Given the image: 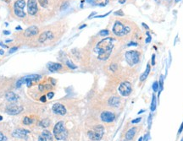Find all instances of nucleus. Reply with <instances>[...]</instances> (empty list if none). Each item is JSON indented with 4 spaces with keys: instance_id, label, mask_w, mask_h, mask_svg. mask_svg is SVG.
<instances>
[{
    "instance_id": "1",
    "label": "nucleus",
    "mask_w": 183,
    "mask_h": 141,
    "mask_svg": "<svg viewBox=\"0 0 183 141\" xmlns=\"http://www.w3.org/2000/svg\"><path fill=\"white\" fill-rule=\"evenodd\" d=\"M114 40L111 37H107L97 44L95 52L97 53V58L100 60H107L110 56L114 48Z\"/></svg>"
},
{
    "instance_id": "2",
    "label": "nucleus",
    "mask_w": 183,
    "mask_h": 141,
    "mask_svg": "<svg viewBox=\"0 0 183 141\" xmlns=\"http://www.w3.org/2000/svg\"><path fill=\"white\" fill-rule=\"evenodd\" d=\"M54 135L55 139L58 140H65L67 138V130L65 128L64 122L60 121L56 123V125L54 128Z\"/></svg>"
},
{
    "instance_id": "3",
    "label": "nucleus",
    "mask_w": 183,
    "mask_h": 141,
    "mask_svg": "<svg viewBox=\"0 0 183 141\" xmlns=\"http://www.w3.org/2000/svg\"><path fill=\"white\" fill-rule=\"evenodd\" d=\"M130 31H131V28L122 24L120 21H116L114 23V27H113V32L114 35H118V36H123V35L130 33Z\"/></svg>"
},
{
    "instance_id": "4",
    "label": "nucleus",
    "mask_w": 183,
    "mask_h": 141,
    "mask_svg": "<svg viewBox=\"0 0 183 141\" xmlns=\"http://www.w3.org/2000/svg\"><path fill=\"white\" fill-rule=\"evenodd\" d=\"M41 80V75L38 74H31V75H27V76L22 77L21 80H19L16 82V87H20L22 85L26 84V86L30 87L32 86V82L33 81H38Z\"/></svg>"
},
{
    "instance_id": "5",
    "label": "nucleus",
    "mask_w": 183,
    "mask_h": 141,
    "mask_svg": "<svg viewBox=\"0 0 183 141\" xmlns=\"http://www.w3.org/2000/svg\"><path fill=\"white\" fill-rule=\"evenodd\" d=\"M125 60L130 66H134L140 60V53L136 51H128L125 52Z\"/></svg>"
},
{
    "instance_id": "6",
    "label": "nucleus",
    "mask_w": 183,
    "mask_h": 141,
    "mask_svg": "<svg viewBox=\"0 0 183 141\" xmlns=\"http://www.w3.org/2000/svg\"><path fill=\"white\" fill-rule=\"evenodd\" d=\"M26 6L25 0H16L14 4V12L15 15L19 18L26 17V12L24 11V7Z\"/></svg>"
},
{
    "instance_id": "7",
    "label": "nucleus",
    "mask_w": 183,
    "mask_h": 141,
    "mask_svg": "<svg viewBox=\"0 0 183 141\" xmlns=\"http://www.w3.org/2000/svg\"><path fill=\"white\" fill-rule=\"evenodd\" d=\"M104 128L101 125H97L92 130L88 132V137L92 140H100L103 135Z\"/></svg>"
},
{
    "instance_id": "8",
    "label": "nucleus",
    "mask_w": 183,
    "mask_h": 141,
    "mask_svg": "<svg viewBox=\"0 0 183 141\" xmlns=\"http://www.w3.org/2000/svg\"><path fill=\"white\" fill-rule=\"evenodd\" d=\"M119 91H120V95L123 96H128L131 93V83L127 81L122 82L120 86H119Z\"/></svg>"
},
{
    "instance_id": "9",
    "label": "nucleus",
    "mask_w": 183,
    "mask_h": 141,
    "mask_svg": "<svg viewBox=\"0 0 183 141\" xmlns=\"http://www.w3.org/2000/svg\"><path fill=\"white\" fill-rule=\"evenodd\" d=\"M27 11L31 15H35L38 13V9L37 0H28L27 1Z\"/></svg>"
},
{
    "instance_id": "10",
    "label": "nucleus",
    "mask_w": 183,
    "mask_h": 141,
    "mask_svg": "<svg viewBox=\"0 0 183 141\" xmlns=\"http://www.w3.org/2000/svg\"><path fill=\"white\" fill-rule=\"evenodd\" d=\"M23 111V107L21 106H17V105H10L6 107L5 111L10 115H16V114L21 113Z\"/></svg>"
},
{
    "instance_id": "11",
    "label": "nucleus",
    "mask_w": 183,
    "mask_h": 141,
    "mask_svg": "<svg viewBox=\"0 0 183 141\" xmlns=\"http://www.w3.org/2000/svg\"><path fill=\"white\" fill-rule=\"evenodd\" d=\"M115 116L113 113L112 111H104L101 113V119L102 121L105 122V123H111L114 120Z\"/></svg>"
},
{
    "instance_id": "12",
    "label": "nucleus",
    "mask_w": 183,
    "mask_h": 141,
    "mask_svg": "<svg viewBox=\"0 0 183 141\" xmlns=\"http://www.w3.org/2000/svg\"><path fill=\"white\" fill-rule=\"evenodd\" d=\"M52 110L55 114H59V115H65L66 113V108L65 106L60 103H55L53 106Z\"/></svg>"
},
{
    "instance_id": "13",
    "label": "nucleus",
    "mask_w": 183,
    "mask_h": 141,
    "mask_svg": "<svg viewBox=\"0 0 183 141\" xmlns=\"http://www.w3.org/2000/svg\"><path fill=\"white\" fill-rule=\"evenodd\" d=\"M53 38H54V34H53L50 30H47V31L43 32V33L40 35L38 41H39L40 43H43L46 41H48V40H51L53 39Z\"/></svg>"
},
{
    "instance_id": "14",
    "label": "nucleus",
    "mask_w": 183,
    "mask_h": 141,
    "mask_svg": "<svg viewBox=\"0 0 183 141\" xmlns=\"http://www.w3.org/2000/svg\"><path fill=\"white\" fill-rule=\"evenodd\" d=\"M39 30H38V28L35 25H32V26H30L25 30L24 32V35L26 37H32L33 35H36L38 33Z\"/></svg>"
},
{
    "instance_id": "15",
    "label": "nucleus",
    "mask_w": 183,
    "mask_h": 141,
    "mask_svg": "<svg viewBox=\"0 0 183 141\" xmlns=\"http://www.w3.org/2000/svg\"><path fill=\"white\" fill-rule=\"evenodd\" d=\"M29 134L28 130L26 129H22V128H20V129H15L13 133H12V135L15 138H20V139H23V138H26V135Z\"/></svg>"
},
{
    "instance_id": "16",
    "label": "nucleus",
    "mask_w": 183,
    "mask_h": 141,
    "mask_svg": "<svg viewBox=\"0 0 183 141\" xmlns=\"http://www.w3.org/2000/svg\"><path fill=\"white\" fill-rule=\"evenodd\" d=\"M38 141H53V134L48 130H44L40 134Z\"/></svg>"
},
{
    "instance_id": "17",
    "label": "nucleus",
    "mask_w": 183,
    "mask_h": 141,
    "mask_svg": "<svg viewBox=\"0 0 183 141\" xmlns=\"http://www.w3.org/2000/svg\"><path fill=\"white\" fill-rule=\"evenodd\" d=\"M47 67L51 72H56V71L60 70L62 69V64L58 63H48Z\"/></svg>"
},
{
    "instance_id": "18",
    "label": "nucleus",
    "mask_w": 183,
    "mask_h": 141,
    "mask_svg": "<svg viewBox=\"0 0 183 141\" xmlns=\"http://www.w3.org/2000/svg\"><path fill=\"white\" fill-rule=\"evenodd\" d=\"M136 132V128L133 127V128H130V129L127 131L126 134H125V139H126L127 140H131V139L134 138Z\"/></svg>"
},
{
    "instance_id": "19",
    "label": "nucleus",
    "mask_w": 183,
    "mask_h": 141,
    "mask_svg": "<svg viewBox=\"0 0 183 141\" xmlns=\"http://www.w3.org/2000/svg\"><path fill=\"white\" fill-rule=\"evenodd\" d=\"M6 99H7L9 101H16L18 99H19V96L16 95V94H15L14 92H8L6 93Z\"/></svg>"
},
{
    "instance_id": "20",
    "label": "nucleus",
    "mask_w": 183,
    "mask_h": 141,
    "mask_svg": "<svg viewBox=\"0 0 183 141\" xmlns=\"http://www.w3.org/2000/svg\"><path fill=\"white\" fill-rule=\"evenodd\" d=\"M150 71H151V67H150L149 63H148V64H147V68H146V70L144 71V73L142 74V75H141V77H140V80H141V81H143V80H145L146 79L148 78V74H149Z\"/></svg>"
},
{
    "instance_id": "21",
    "label": "nucleus",
    "mask_w": 183,
    "mask_h": 141,
    "mask_svg": "<svg viewBox=\"0 0 183 141\" xmlns=\"http://www.w3.org/2000/svg\"><path fill=\"white\" fill-rule=\"evenodd\" d=\"M108 104L111 106H118L119 104H120V99L116 96L111 97V98L108 100Z\"/></svg>"
},
{
    "instance_id": "22",
    "label": "nucleus",
    "mask_w": 183,
    "mask_h": 141,
    "mask_svg": "<svg viewBox=\"0 0 183 141\" xmlns=\"http://www.w3.org/2000/svg\"><path fill=\"white\" fill-rule=\"evenodd\" d=\"M108 2H109V0H94L93 4H95L96 5L103 7V6H106L108 4Z\"/></svg>"
},
{
    "instance_id": "23",
    "label": "nucleus",
    "mask_w": 183,
    "mask_h": 141,
    "mask_svg": "<svg viewBox=\"0 0 183 141\" xmlns=\"http://www.w3.org/2000/svg\"><path fill=\"white\" fill-rule=\"evenodd\" d=\"M156 106H157V104H156V97H155L154 95H153V99H152V102H151V106H150V109H151L152 111H155V109H156Z\"/></svg>"
},
{
    "instance_id": "24",
    "label": "nucleus",
    "mask_w": 183,
    "mask_h": 141,
    "mask_svg": "<svg viewBox=\"0 0 183 141\" xmlns=\"http://www.w3.org/2000/svg\"><path fill=\"white\" fill-rule=\"evenodd\" d=\"M52 89V86L48 85V84H46V85H40L39 86V90L41 91H44V90H51Z\"/></svg>"
},
{
    "instance_id": "25",
    "label": "nucleus",
    "mask_w": 183,
    "mask_h": 141,
    "mask_svg": "<svg viewBox=\"0 0 183 141\" xmlns=\"http://www.w3.org/2000/svg\"><path fill=\"white\" fill-rule=\"evenodd\" d=\"M32 122H33V121H32V119H31L30 117H25L24 118H23V123L26 124V125L31 124V123H32Z\"/></svg>"
},
{
    "instance_id": "26",
    "label": "nucleus",
    "mask_w": 183,
    "mask_h": 141,
    "mask_svg": "<svg viewBox=\"0 0 183 141\" xmlns=\"http://www.w3.org/2000/svg\"><path fill=\"white\" fill-rule=\"evenodd\" d=\"M39 2V4L43 8H46L48 6V0H38Z\"/></svg>"
},
{
    "instance_id": "27",
    "label": "nucleus",
    "mask_w": 183,
    "mask_h": 141,
    "mask_svg": "<svg viewBox=\"0 0 183 141\" xmlns=\"http://www.w3.org/2000/svg\"><path fill=\"white\" fill-rule=\"evenodd\" d=\"M159 82L158 81H155L154 83L153 84V90L154 92H157L159 91Z\"/></svg>"
},
{
    "instance_id": "28",
    "label": "nucleus",
    "mask_w": 183,
    "mask_h": 141,
    "mask_svg": "<svg viewBox=\"0 0 183 141\" xmlns=\"http://www.w3.org/2000/svg\"><path fill=\"white\" fill-rule=\"evenodd\" d=\"M163 85H164V81H163V75L160 76V80H159V93L163 91Z\"/></svg>"
},
{
    "instance_id": "29",
    "label": "nucleus",
    "mask_w": 183,
    "mask_h": 141,
    "mask_svg": "<svg viewBox=\"0 0 183 141\" xmlns=\"http://www.w3.org/2000/svg\"><path fill=\"white\" fill-rule=\"evenodd\" d=\"M66 65H67L68 67H69L70 69H76V66L73 64V63H71L70 61H67V62H66Z\"/></svg>"
},
{
    "instance_id": "30",
    "label": "nucleus",
    "mask_w": 183,
    "mask_h": 141,
    "mask_svg": "<svg viewBox=\"0 0 183 141\" xmlns=\"http://www.w3.org/2000/svg\"><path fill=\"white\" fill-rule=\"evenodd\" d=\"M49 121L48 120V119H44V120H43L41 122V124H42V126L43 127H48V126H49Z\"/></svg>"
},
{
    "instance_id": "31",
    "label": "nucleus",
    "mask_w": 183,
    "mask_h": 141,
    "mask_svg": "<svg viewBox=\"0 0 183 141\" xmlns=\"http://www.w3.org/2000/svg\"><path fill=\"white\" fill-rule=\"evenodd\" d=\"M100 35H102V36H107V35L109 34V32H108V30H103L100 31Z\"/></svg>"
},
{
    "instance_id": "32",
    "label": "nucleus",
    "mask_w": 183,
    "mask_h": 141,
    "mask_svg": "<svg viewBox=\"0 0 183 141\" xmlns=\"http://www.w3.org/2000/svg\"><path fill=\"white\" fill-rule=\"evenodd\" d=\"M69 5H70V4H69V3H68V2L64 3V4H62L61 8H60V9H61V10H65V9H66L68 7H69Z\"/></svg>"
},
{
    "instance_id": "33",
    "label": "nucleus",
    "mask_w": 183,
    "mask_h": 141,
    "mask_svg": "<svg viewBox=\"0 0 183 141\" xmlns=\"http://www.w3.org/2000/svg\"><path fill=\"white\" fill-rule=\"evenodd\" d=\"M114 15H120V16H123L124 13H123V11H122V10H119V11L114 12Z\"/></svg>"
},
{
    "instance_id": "34",
    "label": "nucleus",
    "mask_w": 183,
    "mask_h": 141,
    "mask_svg": "<svg viewBox=\"0 0 183 141\" xmlns=\"http://www.w3.org/2000/svg\"><path fill=\"white\" fill-rule=\"evenodd\" d=\"M110 69H111V70L112 71H115L116 69H117V65H116L115 63H113V64H111Z\"/></svg>"
},
{
    "instance_id": "35",
    "label": "nucleus",
    "mask_w": 183,
    "mask_h": 141,
    "mask_svg": "<svg viewBox=\"0 0 183 141\" xmlns=\"http://www.w3.org/2000/svg\"><path fill=\"white\" fill-rule=\"evenodd\" d=\"M54 92H48V95H47V97L48 99H52L53 97H54Z\"/></svg>"
},
{
    "instance_id": "36",
    "label": "nucleus",
    "mask_w": 183,
    "mask_h": 141,
    "mask_svg": "<svg viewBox=\"0 0 183 141\" xmlns=\"http://www.w3.org/2000/svg\"><path fill=\"white\" fill-rule=\"evenodd\" d=\"M5 139H6V137L2 134V133L0 132V141H4V140H5Z\"/></svg>"
},
{
    "instance_id": "37",
    "label": "nucleus",
    "mask_w": 183,
    "mask_h": 141,
    "mask_svg": "<svg viewBox=\"0 0 183 141\" xmlns=\"http://www.w3.org/2000/svg\"><path fill=\"white\" fill-rule=\"evenodd\" d=\"M152 65H155V54L152 55V62H151Z\"/></svg>"
},
{
    "instance_id": "38",
    "label": "nucleus",
    "mask_w": 183,
    "mask_h": 141,
    "mask_svg": "<svg viewBox=\"0 0 183 141\" xmlns=\"http://www.w3.org/2000/svg\"><path fill=\"white\" fill-rule=\"evenodd\" d=\"M140 121H141V117H138V118L134 119V120L131 121V123H139Z\"/></svg>"
},
{
    "instance_id": "39",
    "label": "nucleus",
    "mask_w": 183,
    "mask_h": 141,
    "mask_svg": "<svg viewBox=\"0 0 183 141\" xmlns=\"http://www.w3.org/2000/svg\"><path fill=\"white\" fill-rule=\"evenodd\" d=\"M17 49H18V47H17V46H15V47H13V48H11V49H10V53H13V52H15V51L17 50Z\"/></svg>"
},
{
    "instance_id": "40",
    "label": "nucleus",
    "mask_w": 183,
    "mask_h": 141,
    "mask_svg": "<svg viewBox=\"0 0 183 141\" xmlns=\"http://www.w3.org/2000/svg\"><path fill=\"white\" fill-rule=\"evenodd\" d=\"M109 14H110V12H108V13L105 14V15H98V16H95V18H103V17H105V16H107V15H108Z\"/></svg>"
},
{
    "instance_id": "41",
    "label": "nucleus",
    "mask_w": 183,
    "mask_h": 141,
    "mask_svg": "<svg viewBox=\"0 0 183 141\" xmlns=\"http://www.w3.org/2000/svg\"><path fill=\"white\" fill-rule=\"evenodd\" d=\"M151 41H152V37H151V35H150V36H148V38L146 39V43H149Z\"/></svg>"
},
{
    "instance_id": "42",
    "label": "nucleus",
    "mask_w": 183,
    "mask_h": 141,
    "mask_svg": "<svg viewBox=\"0 0 183 141\" xmlns=\"http://www.w3.org/2000/svg\"><path fill=\"white\" fill-rule=\"evenodd\" d=\"M40 101H43V102H45V101H46V96H42L41 98H40Z\"/></svg>"
},
{
    "instance_id": "43",
    "label": "nucleus",
    "mask_w": 183,
    "mask_h": 141,
    "mask_svg": "<svg viewBox=\"0 0 183 141\" xmlns=\"http://www.w3.org/2000/svg\"><path fill=\"white\" fill-rule=\"evenodd\" d=\"M182 129H183V123H181V128H180L179 131H178V134H181V131H182Z\"/></svg>"
},
{
    "instance_id": "44",
    "label": "nucleus",
    "mask_w": 183,
    "mask_h": 141,
    "mask_svg": "<svg viewBox=\"0 0 183 141\" xmlns=\"http://www.w3.org/2000/svg\"><path fill=\"white\" fill-rule=\"evenodd\" d=\"M128 46H137V44H136V43H135V42H130L129 43V44H128Z\"/></svg>"
},
{
    "instance_id": "45",
    "label": "nucleus",
    "mask_w": 183,
    "mask_h": 141,
    "mask_svg": "<svg viewBox=\"0 0 183 141\" xmlns=\"http://www.w3.org/2000/svg\"><path fill=\"white\" fill-rule=\"evenodd\" d=\"M125 1H126V0H119V3H120V4H123L125 3Z\"/></svg>"
},
{
    "instance_id": "46",
    "label": "nucleus",
    "mask_w": 183,
    "mask_h": 141,
    "mask_svg": "<svg viewBox=\"0 0 183 141\" xmlns=\"http://www.w3.org/2000/svg\"><path fill=\"white\" fill-rule=\"evenodd\" d=\"M142 26H143V27H145L146 29H147V30H148V26L147 25H146L145 23H142Z\"/></svg>"
},
{
    "instance_id": "47",
    "label": "nucleus",
    "mask_w": 183,
    "mask_h": 141,
    "mask_svg": "<svg viewBox=\"0 0 183 141\" xmlns=\"http://www.w3.org/2000/svg\"><path fill=\"white\" fill-rule=\"evenodd\" d=\"M86 2L89 3V4H93V1L94 0H86Z\"/></svg>"
},
{
    "instance_id": "48",
    "label": "nucleus",
    "mask_w": 183,
    "mask_h": 141,
    "mask_svg": "<svg viewBox=\"0 0 183 141\" xmlns=\"http://www.w3.org/2000/svg\"><path fill=\"white\" fill-rule=\"evenodd\" d=\"M4 35H10V31H6V30H4Z\"/></svg>"
},
{
    "instance_id": "49",
    "label": "nucleus",
    "mask_w": 183,
    "mask_h": 141,
    "mask_svg": "<svg viewBox=\"0 0 183 141\" xmlns=\"http://www.w3.org/2000/svg\"><path fill=\"white\" fill-rule=\"evenodd\" d=\"M3 1H4V2H5L6 4H10L11 0H3Z\"/></svg>"
},
{
    "instance_id": "50",
    "label": "nucleus",
    "mask_w": 183,
    "mask_h": 141,
    "mask_svg": "<svg viewBox=\"0 0 183 141\" xmlns=\"http://www.w3.org/2000/svg\"><path fill=\"white\" fill-rule=\"evenodd\" d=\"M4 51H3V50H1V49H0V55H3V54H4Z\"/></svg>"
},
{
    "instance_id": "51",
    "label": "nucleus",
    "mask_w": 183,
    "mask_h": 141,
    "mask_svg": "<svg viewBox=\"0 0 183 141\" xmlns=\"http://www.w3.org/2000/svg\"><path fill=\"white\" fill-rule=\"evenodd\" d=\"M0 46H4V47H5V48H6V47H7V46H4V44H3V43H2V42H0Z\"/></svg>"
},
{
    "instance_id": "52",
    "label": "nucleus",
    "mask_w": 183,
    "mask_h": 141,
    "mask_svg": "<svg viewBox=\"0 0 183 141\" xmlns=\"http://www.w3.org/2000/svg\"><path fill=\"white\" fill-rule=\"evenodd\" d=\"M16 30H21V26H17Z\"/></svg>"
},
{
    "instance_id": "53",
    "label": "nucleus",
    "mask_w": 183,
    "mask_h": 141,
    "mask_svg": "<svg viewBox=\"0 0 183 141\" xmlns=\"http://www.w3.org/2000/svg\"><path fill=\"white\" fill-rule=\"evenodd\" d=\"M85 26H86V25H81V27H80V29H82V28H84Z\"/></svg>"
},
{
    "instance_id": "54",
    "label": "nucleus",
    "mask_w": 183,
    "mask_h": 141,
    "mask_svg": "<svg viewBox=\"0 0 183 141\" xmlns=\"http://www.w3.org/2000/svg\"><path fill=\"white\" fill-rule=\"evenodd\" d=\"M2 119H3V117H2V116H0V121L2 120Z\"/></svg>"
},
{
    "instance_id": "55",
    "label": "nucleus",
    "mask_w": 183,
    "mask_h": 141,
    "mask_svg": "<svg viewBox=\"0 0 183 141\" xmlns=\"http://www.w3.org/2000/svg\"><path fill=\"white\" fill-rule=\"evenodd\" d=\"M142 138H140V139H139V141H142Z\"/></svg>"
},
{
    "instance_id": "56",
    "label": "nucleus",
    "mask_w": 183,
    "mask_h": 141,
    "mask_svg": "<svg viewBox=\"0 0 183 141\" xmlns=\"http://www.w3.org/2000/svg\"><path fill=\"white\" fill-rule=\"evenodd\" d=\"M179 1H180V0H176V3H177V2H179Z\"/></svg>"
},
{
    "instance_id": "57",
    "label": "nucleus",
    "mask_w": 183,
    "mask_h": 141,
    "mask_svg": "<svg viewBox=\"0 0 183 141\" xmlns=\"http://www.w3.org/2000/svg\"><path fill=\"white\" fill-rule=\"evenodd\" d=\"M181 141H183V139H181Z\"/></svg>"
}]
</instances>
